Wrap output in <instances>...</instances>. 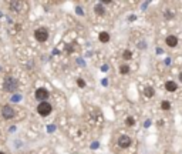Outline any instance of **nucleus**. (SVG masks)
<instances>
[{"label": "nucleus", "instance_id": "nucleus-1", "mask_svg": "<svg viewBox=\"0 0 182 154\" xmlns=\"http://www.w3.org/2000/svg\"><path fill=\"white\" fill-rule=\"evenodd\" d=\"M3 88H4L6 91H9V93H13V91H16V90L19 88V81H17L14 77L7 76L6 78H4V84H3Z\"/></svg>", "mask_w": 182, "mask_h": 154}, {"label": "nucleus", "instance_id": "nucleus-9", "mask_svg": "<svg viewBox=\"0 0 182 154\" xmlns=\"http://www.w3.org/2000/svg\"><path fill=\"white\" fill-rule=\"evenodd\" d=\"M165 90H168V91H175V90H178V86H176V83H175V81H171V80H169V81H167V83H165Z\"/></svg>", "mask_w": 182, "mask_h": 154}, {"label": "nucleus", "instance_id": "nucleus-3", "mask_svg": "<svg viewBox=\"0 0 182 154\" xmlns=\"http://www.w3.org/2000/svg\"><path fill=\"white\" fill-rule=\"evenodd\" d=\"M34 39L39 42V43H44L48 40V30L44 29V27H40V29H36L34 30Z\"/></svg>", "mask_w": 182, "mask_h": 154}, {"label": "nucleus", "instance_id": "nucleus-16", "mask_svg": "<svg viewBox=\"0 0 182 154\" xmlns=\"http://www.w3.org/2000/svg\"><path fill=\"white\" fill-rule=\"evenodd\" d=\"M125 124H127L128 127H132V126L135 124V120H134V117H127V120H125Z\"/></svg>", "mask_w": 182, "mask_h": 154}, {"label": "nucleus", "instance_id": "nucleus-11", "mask_svg": "<svg viewBox=\"0 0 182 154\" xmlns=\"http://www.w3.org/2000/svg\"><path fill=\"white\" fill-rule=\"evenodd\" d=\"M22 6H23V3H20V1H11L10 3V7H13L14 11H17V13L22 10Z\"/></svg>", "mask_w": 182, "mask_h": 154}, {"label": "nucleus", "instance_id": "nucleus-5", "mask_svg": "<svg viewBox=\"0 0 182 154\" xmlns=\"http://www.w3.org/2000/svg\"><path fill=\"white\" fill-rule=\"evenodd\" d=\"M36 99L39 100V101H47V99H48V96H50V93H48V90L47 88H44V87H40V88H37L36 90Z\"/></svg>", "mask_w": 182, "mask_h": 154}, {"label": "nucleus", "instance_id": "nucleus-6", "mask_svg": "<svg viewBox=\"0 0 182 154\" xmlns=\"http://www.w3.org/2000/svg\"><path fill=\"white\" fill-rule=\"evenodd\" d=\"M131 143H132V140H131V137L129 136H119V138H118V146L121 147V148H127V147H129L131 146Z\"/></svg>", "mask_w": 182, "mask_h": 154}, {"label": "nucleus", "instance_id": "nucleus-14", "mask_svg": "<svg viewBox=\"0 0 182 154\" xmlns=\"http://www.w3.org/2000/svg\"><path fill=\"white\" fill-rule=\"evenodd\" d=\"M161 109H162V110H169V109H171V104H169V101L164 100V101L161 103Z\"/></svg>", "mask_w": 182, "mask_h": 154}, {"label": "nucleus", "instance_id": "nucleus-12", "mask_svg": "<svg viewBox=\"0 0 182 154\" xmlns=\"http://www.w3.org/2000/svg\"><path fill=\"white\" fill-rule=\"evenodd\" d=\"M119 73H121V74H128L129 73L128 64H121V66H119Z\"/></svg>", "mask_w": 182, "mask_h": 154}, {"label": "nucleus", "instance_id": "nucleus-13", "mask_svg": "<svg viewBox=\"0 0 182 154\" xmlns=\"http://www.w3.org/2000/svg\"><path fill=\"white\" fill-rule=\"evenodd\" d=\"M144 94H145V97H152V96H154V88L152 87H145Z\"/></svg>", "mask_w": 182, "mask_h": 154}, {"label": "nucleus", "instance_id": "nucleus-2", "mask_svg": "<svg viewBox=\"0 0 182 154\" xmlns=\"http://www.w3.org/2000/svg\"><path fill=\"white\" fill-rule=\"evenodd\" d=\"M51 111H53V107H51V104H50L48 101H43V103H40V104L37 106V113H39L41 117L50 116Z\"/></svg>", "mask_w": 182, "mask_h": 154}, {"label": "nucleus", "instance_id": "nucleus-17", "mask_svg": "<svg viewBox=\"0 0 182 154\" xmlns=\"http://www.w3.org/2000/svg\"><path fill=\"white\" fill-rule=\"evenodd\" d=\"M77 86H80V87H86V81H84L83 78H78V80H77Z\"/></svg>", "mask_w": 182, "mask_h": 154}, {"label": "nucleus", "instance_id": "nucleus-15", "mask_svg": "<svg viewBox=\"0 0 182 154\" xmlns=\"http://www.w3.org/2000/svg\"><path fill=\"white\" fill-rule=\"evenodd\" d=\"M131 57H132V53H131L129 50H124V53H122V59H124V60H131Z\"/></svg>", "mask_w": 182, "mask_h": 154}, {"label": "nucleus", "instance_id": "nucleus-10", "mask_svg": "<svg viewBox=\"0 0 182 154\" xmlns=\"http://www.w3.org/2000/svg\"><path fill=\"white\" fill-rule=\"evenodd\" d=\"M98 40H100L101 43H108V42H110V33L101 32V33L98 34Z\"/></svg>", "mask_w": 182, "mask_h": 154}, {"label": "nucleus", "instance_id": "nucleus-7", "mask_svg": "<svg viewBox=\"0 0 182 154\" xmlns=\"http://www.w3.org/2000/svg\"><path fill=\"white\" fill-rule=\"evenodd\" d=\"M94 13H96L97 16H104V14H105V9H104V6H103L101 3H97L96 6H94Z\"/></svg>", "mask_w": 182, "mask_h": 154}, {"label": "nucleus", "instance_id": "nucleus-20", "mask_svg": "<svg viewBox=\"0 0 182 154\" xmlns=\"http://www.w3.org/2000/svg\"><path fill=\"white\" fill-rule=\"evenodd\" d=\"M0 154H6V153H3V151H0Z\"/></svg>", "mask_w": 182, "mask_h": 154}, {"label": "nucleus", "instance_id": "nucleus-19", "mask_svg": "<svg viewBox=\"0 0 182 154\" xmlns=\"http://www.w3.org/2000/svg\"><path fill=\"white\" fill-rule=\"evenodd\" d=\"M179 78H181V81H182V73H181V74H179Z\"/></svg>", "mask_w": 182, "mask_h": 154}, {"label": "nucleus", "instance_id": "nucleus-18", "mask_svg": "<svg viewBox=\"0 0 182 154\" xmlns=\"http://www.w3.org/2000/svg\"><path fill=\"white\" fill-rule=\"evenodd\" d=\"M144 126H145V127H150V126H151V121H150V120L145 121V124H144Z\"/></svg>", "mask_w": 182, "mask_h": 154}, {"label": "nucleus", "instance_id": "nucleus-4", "mask_svg": "<svg viewBox=\"0 0 182 154\" xmlns=\"http://www.w3.org/2000/svg\"><path fill=\"white\" fill-rule=\"evenodd\" d=\"M1 116H3V119H6V120H11L14 116H16V111L14 109L11 107V106H3L1 107Z\"/></svg>", "mask_w": 182, "mask_h": 154}, {"label": "nucleus", "instance_id": "nucleus-8", "mask_svg": "<svg viewBox=\"0 0 182 154\" xmlns=\"http://www.w3.org/2000/svg\"><path fill=\"white\" fill-rule=\"evenodd\" d=\"M167 44H168L169 47H176V44H178L176 36H168V37H167Z\"/></svg>", "mask_w": 182, "mask_h": 154}]
</instances>
